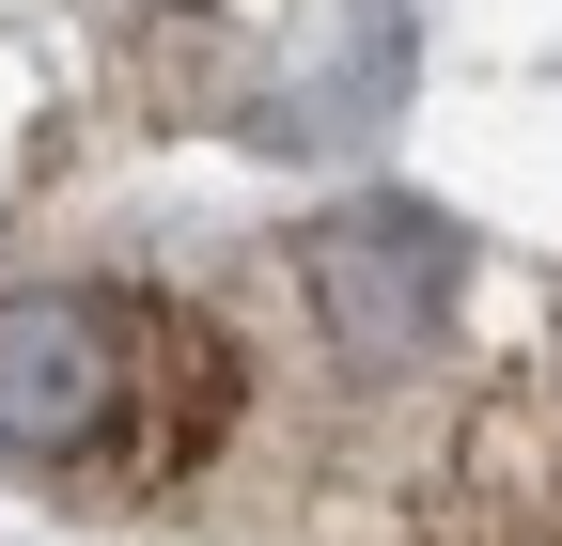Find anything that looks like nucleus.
I'll return each mask as SVG.
<instances>
[{
    "instance_id": "2",
    "label": "nucleus",
    "mask_w": 562,
    "mask_h": 546,
    "mask_svg": "<svg viewBox=\"0 0 562 546\" xmlns=\"http://www.w3.org/2000/svg\"><path fill=\"white\" fill-rule=\"evenodd\" d=\"M313 312L344 360H422V328L453 312V235L422 203H360V219L313 235Z\"/></svg>"
},
{
    "instance_id": "1",
    "label": "nucleus",
    "mask_w": 562,
    "mask_h": 546,
    "mask_svg": "<svg viewBox=\"0 0 562 546\" xmlns=\"http://www.w3.org/2000/svg\"><path fill=\"white\" fill-rule=\"evenodd\" d=\"M172 375H220L172 312L47 282L0 297V453L16 468H172L203 422H172Z\"/></svg>"
}]
</instances>
